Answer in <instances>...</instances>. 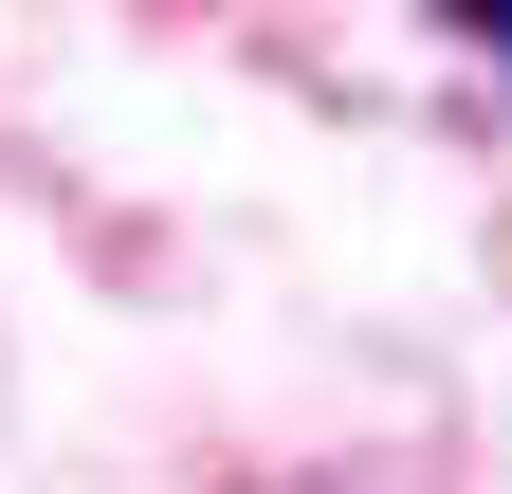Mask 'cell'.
Returning <instances> with one entry per match:
<instances>
[{
	"mask_svg": "<svg viewBox=\"0 0 512 494\" xmlns=\"http://www.w3.org/2000/svg\"><path fill=\"white\" fill-rule=\"evenodd\" d=\"M421 19H439V37H476L494 74H512V0H421Z\"/></svg>",
	"mask_w": 512,
	"mask_h": 494,
	"instance_id": "1",
	"label": "cell"
}]
</instances>
